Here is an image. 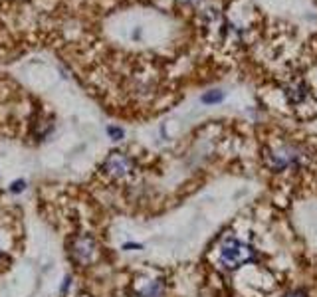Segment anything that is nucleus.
Masks as SVG:
<instances>
[{
	"label": "nucleus",
	"mask_w": 317,
	"mask_h": 297,
	"mask_svg": "<svg viewBox=\"0 0 317 297\" xmlns=\"http://www.w3.org/2000/svg\"><path fill=\"white\" fill-rule=\"evenodd\" d=\"M256 260V248L236 234H226L218 246V264L232 271Z\"/></svg>",
	"instance_id": "nucleus-1"
},
{
	"label": "nucleus",
	"mask_w": 317,
	"mask_h": 297,
	"mask_svg": "<svg viewBox=\"0 0 317 297\" xmlns=\"http://www.w3.org/2000/svg\"><path fill=\"white\" fill-rule=\"evenodd\" d=\"M305 149L291 141H280L266 149V165L272 172L295 170L305 161Z\"/></svg>",
	"instance_id": "nucleus-2"
},
{
	"label": "nucleus",
	"mask_w": 317,
	"mask_h": 297,
	"mask_svg": "<svg viewBox=\"0 0 317 297\" xmlns=\"http://www.w3.org/2000/svg\"><path fill=\"white\" fill-rule=\"evenodd\" d=\"M67 254L69 260L77 267H88L95 262L99 254V246L92 234H75L67 242Z\"/></svg>",
	"instance_id": "nucleus-3"
},
{
	"label": "nucleus",
	"mask_w": 317,
	"mask_h": 297,
	"mask_svg": "<svg viewBox=\"0 0 317 297\" xmlns=\"http://www.w3.org/2000/svg\"><path fill=\"white\" fill-rule=\"evenodd\" d=\"M133 168H135V161L123 151L109 153V157L103 163V172L109 174L111 178H125L133 172Z\"/></svg>",
	"instance_id": "nucleus-4"
},
{
	"label": "nucleus",
	"mask_w": 317,
	"mask_h": 297,
	"mask_svg": "<svg viewBox=\"0 0 317 297\" xmlns=\"http://www.w3.org/2000/svg\"><path fill=\"white\" fill-rule=\"evenodd\" d=\"M311 95V87L305 79L301 77H293L284 85V97L289 107H301L309 101Z\"/></svg>",
	"instance_id": "nucleus-5"
},
{
	"label": "nucleus",
	"mask_w": 317,
	"mask_h": 297,
	"mask_svg": "<svg viewBox=\"0 0 317 297\" xmlns=\"http://www.w3.org/2000/svg\"><path fill=\"white\" fill-rule=\"evenodd\" d=\"M165 295V281L161 277L143 279L135 287V297H163Z\"/></svg>",
	"instance_id": "nucleus-6"
},
{
	"label": "nucleus",
	"mask_w": 317,
	"mask_h": 297,
	"mask_svg": "<svg viewBox=\"0 0 317 297\" xmlns=\"http://www.w3.org/2000/svg\"><path fill=\"white\" fill-rule=\"evenodd\" d=\"M222 99H224V91H220V89H210V91L202 93L200 101L204 105H216V103H220Z\"/></svg>",
	"instance_id": "nucleus-7"
},
{
	"label": "nucleus",
	"mask_w": 317,
	"mask_h": 297,
	"mask_svg": "<svg viewBox=\"0 0 317 297\" xmlns=\"http://www.w3.org/2000/svg\"><path fill=\"white\" fill-rule=\"evenodd\" d=\"M107 135H109L113 141H121V139H123V129H121V127H113V125H109V127H107Z\"/></svg>",
	"instance_id": "nucleus-8"
},
{
	"label": "nucleus",
	"mask_w": 317,
	"mask_h": 297,
	"mask_svg": "<svg viewBox=\"0 0 317 297\" xmlns=\"http://www.w3.org/2000/svg\"><path fill=\"white\" fill-rule=\"evenodd\" d=\"M26 188V180H16V182H12V192H22Z\"/></svg>",
	"instance_id": "nucleus-9"
},
{
	"label": "nucleus",
	"mask_w": 317,
	"mask_h": 297,
	"mask_svg": "<svg viewBox=\"0 0 317 297\" xmlns=\"http://www.w3.org/2000/svg\"><path fill=\"white\" fill-rule=\"evenodd\" d=\"M69 285H71V277L67 275V277L63 279V285H62V295H63V293H65V291H67V289H69Z\"/></svg>",
	"instance_id": "nucleus-10"
},
{
	"label": "nucleus",
	"mask_w": 317,
	"mask_h": 297,
	"mask_svg": "<svg viewBox=\"0 0 317 297\" xmlns=\"http://www.w3.org/2000/svg\"><path fill=\"white\" fill-rule=\"evenodd\" d=\"M284 297H307V295H305L303 291L297 289V291H291V293H287V295H284Z\"/></svg>",
	"instance_id": "nucleus-11"
},
{
	"label": "nucleus",
	"mask_w": 317,
	"mask_h": 297,
	"mask_svg": "<svg viewBox=\"0 0 317 297\" xmlns=\"http://www.w3.org/2000/svg\"><path fill=\"white\" fill-rule=\"evenodd\" d=\"M183 2H198V0H183Z\"/></svg>",
	"instance_id": "nucleus-12"
},
{
	"label": "nucleus",
	"mask_w": 317,
	"mask_h": 297,
	"mask_svg": "<svg viewBox=\"0 0 317 297\" xmlns=\"http://www.w3.org/2000/svg\"><path fill=\"white\" fill-rule=\"evenodd\" d=\"M80 297H92V295H80Z\"/></svg>",
	"instance_id": "nucleus-13"
}]
</instances>
